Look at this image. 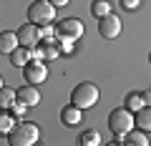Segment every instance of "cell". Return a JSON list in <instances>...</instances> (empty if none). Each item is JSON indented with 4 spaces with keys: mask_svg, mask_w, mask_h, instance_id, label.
Instances as JSON below:
<instances>
[{
    "mask_svg": "<svg viewBox=\"0 0 151 146\" xmlns=\"http://www.w3.org/2000/svg\"><path fill=\"white\" fill-rule=\"evenodd\" d=\"M126 144L129 146H149V136H146V131H129L126 134Z\"/></svg>",
    "mask_w": 151,
    "mask_h": 146,
    "instance_id": "cell-17",
    "label": "cell"
},
{
    "mask_svg": "<svg viewBox=\"0 0 151 146\" xmlns=\"http://www.w3.org/2000/svg\"><path fill=\"white\" fill-rule=\"evenodd\" d=\"M136 129H139V131H146V134H151V106L141 108L139 114H136Z\"/></svg>",
    "mask_w": 151,
    "mask_h": 146,
    "instance_id": "cell-15",
    "label": "cell"
},
{
    "mask_svg": "<svg viewBox=\"0 0 151 146\" xmlns=\"http://www.w3.org/2000/svg\"><path fill=\"white\" fill-rule=\"evenodd\" d=\"M25 83H30V86H38V83H45V78H48V68H45L43 60H30V63L25 65Z\"/></svg>",
    "mask_w": 151,
    "mask_h": 146,
    "instance_id": "cell-6",
    "label": "cell"
},
{
    "mask_svg": "<svg viewBox=\"0 0 151 146\" xmlns=\"http://www.w3.org/2000/svg\"><path fill=\"white\" fill-rule=\"evenodd\" d=\"M55 45H58V50L60 53H73V40H68V38H55Z\"/></svg>",
    "mask_w": 151,
    "mask_h": 146,
    "instance_id": "cell-21",
    "label": "cell"
},
{
    "mask_svg": "<svg viewBox=\"0 0 151 146\" xmlns=\"http://www.w3.org/2000/svg\"><path fill=\"white\" fill-rule=\"evenodd\" d=\"M126 108H129L131 114H139L141 108H146V103H144V93L141 91H131V93H126V103H124Z\"/></svg>",
    "mask_w": 151,
    "mask_h": 146,
    "instance_id": "cell-13",
    "label": "cell"
},
{
    "mask_svg": "<svg viewBox=\"0 0 151 146\" xmlns=\"http://www.w3.org/2000/svg\"><path fill=\"white\" fill-rule=\"evenodd\" d=\"M18 101H23L28 108H33V106L40 103V91L35 86H30V83H25V86L18 88Z\"/></svg>",
    "mask_w": 151,
    "mask_h": 146,
    "instance_id": "cell-9",
    "label": "cell"
},
{
    "mask_svg": "<svg viewBox=\"0 0 151 146\" xmlns=\"http://www.w3.org/2000/svg\"><path fill=\"white\" fill-rule=\"evenodd\" d=\"M25 108H28V106H25V103H23V101H15V103H13V106H10V108H8V111H10V114L15 116V119H20V116L25 114Z\"/></svg>",
    "mask_w": 151,
    "mask_h": 146,
    "instance_id": "cell-22",
    "label": "cell"
},
{
    "mask_svg": "<svg viewBox=\"0 0 151 146\" xmlns=\"http://www.w3.org/2000/svg\"><path fill=\"white\" fill-rule=\"evenodd\" d=\"M106 146H124V144H121V141H108Z\"/></svg>",
    "mask_w": 151,
    "mask_h": 146,
    "instance_id": "cell-27",
    "label": "cell"
},
{
    "mask_svg": "<svg viewBox=\"0 0 151 146\" xmlns=\"http://www.w3.org/2000/svg\"><path fill=\"white\" fill-rule=\"evenodd\" d=\"M98 33H101L106 40H113V38H119V33H121V18L119 15H106L98 20Z\"/></svg>",
    "mask_w": 151,
    "mask_h": 146,
    "instance_id": "cell-8",
    "label": "cell"
},
{
    "mask_svg": "<svg viewBox=\"0 0 151 146\" xmlns=\"http://www.w3.org/2000/svg\"><path fill=\"white\" fill-rule=\"evenodd\" d=\"M98 98H101V93H98V86L96 83H78V86L70 91V103H73L76 108H81V111H88V108H93L98 103Z\"/></svg>",
    "mask_w": 151,
    "mask_h": 146,
    "instance_id": "cell-2",
    "label": "cell"
},
{
    "mask_svg": "<svg viewBox=\"0 0 151 146\" xmlns=\"http://www.w3.org/2000/svg\"><path fill=\"white\" fill-rule=\"evenodd\" d=\"M134 126H136V114H131L126 106L113 108L111 114H108V129H111V134H116L119 141H124L126 134L134 131Z\"/></svg>",
    "mask_w": 151,
    "mask_h": 146,
    "instance_id": "cell-1",
    "label": "cell"
},
{
    "mask_svg": "<svg viewBox=\"0 0 151 146\" xmlns=\"http://www.w3.org/2000/svg\"><path fill=\"white\" fill-rule=\"evenodd\" d=\"M30 60H33L30 48H23V45H20V48H18L15 53H10V63L15 65V68H25V65L30 63Z\"/></svg>",
    "mask_w": 151,
    "mask_h": 146,
    "instance_id": "cell-14",
    "label": "cell"
},
{
    "mask_svg": "<svg viewBox=\"0 0 151 146\" xmlns=\"http://www.w3.org/2000/svg\"><path fill=\"white\" fill-rule=\"evenodd\" d=\"M55 20V5L50 0H33L30 8H28V23H35V25H53Z\"/></svg>",
    "mask_w": 151,
    "mask_h": 146,
    "instance_id": "cell-4",
    "label": "cell"
},
{
    "mask_svg": "<svg viewBox=\"0 0 151 146\" xmlns=\"http://www.w3.org/2000/svg\"><path fill=\"white\" fill-rule=\"evenodd\" d=\"M38 139H40V129H38V124H30V121H20L8 134V144L10 146H35Z\"/></svg>",
    "mask_w": 151,
    "mask_h": 146,
    "instance_id": "cell-3",
    "label": "cell"
},
{
    "mask_svg": "<svg viewBox=\"0 0 151 146\" xmlns=\"http://www.w3.org/2000/svg\"><path fill=\"white\" fill-rule=\"evenodd\" d=\"M111 0H93L91 3V13L93 15L98 18V20H101V18H106V15H111Z\"/></svg>",
    "mask_w": 151,
    "mask_h": 146,
    "instance_id": "cell-16",
    "label": "cell"
},
{
    "mask_svg": "<svg viewBox=\"0 0 151 146\" xmlns=\"http://www.w3.org/2000/svg\"><path fill=\"white\" fill-rule=\"evenodd\" d=\"M20 48V38H18V30H5L3 35H0V50L3 53H15V50Z\"/></svg>",
    "mask_w": 151,
    "mask_h": 146,
    "instance_id": "cell-10",
    "label": "cell"
},
{
    "mask_svg": "<svg viewBox=\"0 0 151 146\" xmlns=\"http://www.w3.org/2000/svg\"><path fill=\"white\" fill-rule=\"evenodd\" d=\"M81 119H83V111H81V108H76L73 103L60 108V121H63L65 126H78V124H81Z\"/></svg>",
    "mask_w": 151,
    "mask_h": 146,
    "instance_id": "cell-11",
    "label": "cell"
},
{
    "mask_svg": "<svg viewBox=\"0 0 151 146\" xmlns=\"http://www.w3.org/2000/svg\"><path fill=\"white\" fill-rule=\"evenodd\" d=\"M18 38H20V45L23 48H35L38 40H40V28L35 25V23H23L20 28H18Z\"/></svg>",
    "mask_w": 151,
    "mask_h": 146,
    "instance_id": "cell-7",
    "label": "cell"
},
{
    "mask_svg": "<svg viewBox=\"0 0 151 146\" xmlns=\"http://www.w3.org/2000/svg\"><path fill=\"white\" fill-rule=\"evenodd\" d=\"M141 93H144V91H141ZM144 103H146V106H151V91L144 93Z\"/></svg>",
    "mask_w": 151,
    "mask_h": 146,
    "instance_id": "cell-26",
    "label": "cell"
},
{
    "mask_svg": "<svg viewBox=\"0 0 151 146\" xmlns=\"http://www.w3.org/2000/svg\"><path fill=\"white\" fill-rule=\"evenodd\" d=\"M15 101H18V91H13V88L3 86V91H0V106H3V111H8V108H10Z\"/></svg>",
    "mask_w": 151,
    "mask_h": 146,
    "instance_id": "cell-18",
    "label": "cell"
},
{
    "mask_svg": "<svg viewBox=\"0 0 151 146\" xmlns=\"http://www.w3.org/2000/svg\"><path fill=\"white\" fill-rule=\"evenodd\" d=\"M139 3H141V0H121V8H124V10H136Z\"/></svg>",
    "mask_w": 151,
    "mask_h": 146,
    "instance_id": "cell-24",
    "label": "cell"
},
{
    "mask_svg": "<svg viewBox=\"0 0 151 146\" xmlns=\"http://www.w3.org/2000/svg\"><path fill=\"white\" fill-rule=\"evenodd\" d=\"M58 35L60 38H68V40H78L83 38V33H86V28H83V23L78 20V18H65V20L58 23Z\"/></svg>",
    "mask_w": 151,
    "mask_h": 146,
    "instance_id": "cell-5",
    "label": "cell"
},
{
    "mask_svg": "<svg viewBox=\"0 0 151 146\" xmlns=\"http://www.w3.org/2000/svg\"><path fill=\"white\" fill-rule=\"evenodd\" d=\"M149 63H151V53H149Z\"/></svg>",
    "mask_w": 151,
    "mask_h": 146,
    "instance_id": "cell-28",
    "label": "cell"
},
{
    "mask_svg": "<svg viewBox=\"0 0 151 146\" xmlns=\"http://www.w3.org/2000/svg\"><path fill=\"white\" fill-rule=\"evenodd\" d=\"M15 126L18 124L13 121V114H3V116H0V131H3V134H10Z\"/></svg>",
    "mask_w": 151,
    "mask_h": 146,
    "instance_id": "cell-20",
    "label": "cell"
},
{
    "mask_svg": "<svg viewBox=\"0 0 151 146\" xmlns=\"http://www.w3.org/2000/svg\"><path fill=\"white\" fill-rule=\"evenodd\" d=\"M40 53H43L45 60H53V58H58V55H60V50H58V45H55V43H45V45H40Z\"/></svg>",
    "mask_w": 151,
    "mask_h": 146,
    "instance_id": "cell-19",
    "label": "cell"
},
{
    "mask_svg": "<svg viewBox=\"0 0 151 146\" xmlns=\"http://www.w3.org/2000/svg\"><path fill=\"white\" fill-rule=\"evenodd\" d=\"M50 3H53L55 8H65V5H68V3H70V0H50Z\"/></svg>",
    "mask_w": 151,
    "mask_h": 146,
    "instance_id": "cell-25",
    "label": "cell"
},
{
    "mask_svg": "<svg viewBox=\"0 0 151 146\" xmlns=\"http://www.w3.org/2000/svg\"><path fill=\"white\" fill-rule=\"evenodd\" d=\"M76 146H101V134L96 129H86L78 134L76 139Z\"/></svg>",
    "mask_w": 151,
    "mask_h": 146,
    "instance_id": "cell-12",
    "label": "cell"
},
{
    "mask_svg": "<svg viewBox=\"0 0 151 146\" xmlns=\"http://www.w3.org/2000/svg\"><path fill=\"white\" fill-rule=\"evenodd\" d=\"M53 33H58L53 25H43V28H40V38H45L48 43H55V40H50V38H53Z\"/></svg>",
    "mask_w": 151,
    "mask_h": 146,
    "instance_id": "cell-23",
    "label": "cell"
}]
</instances>
